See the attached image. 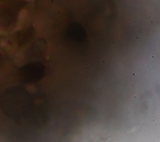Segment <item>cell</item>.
Instances as JSON below:
<instances>
[{
  "mask_svg": "<svg viewBox=\"0 0 160 142\" xmlns=\"http://www.w3.org/2000/svg\"><path fill=\"white\" fill-rule=\"evenodd\" d=\"M7 32V30H5V28L3 27H0V35H5Z\"/></svg>",
  "mask_w": 160,
  "mask_h": 142,
  "instance_id": "cell-1",
  "label": "cell"
},
{
  "mask_svg": "<svg viewBox=\"0 0 160 142\" xmlns=\"http://www.w3.org/2000/svg\"><path fill=\"white\" fill-rule=\"evenodd\" d=\"M1 7H2V3H0V8H1Z\"/></svg>",
  "mask_w": 160,
  "mask_h": 142,
  "instance_id": "cell-2",
  "label": "cell"
}]
</instances>
